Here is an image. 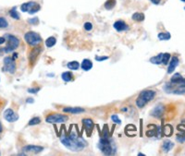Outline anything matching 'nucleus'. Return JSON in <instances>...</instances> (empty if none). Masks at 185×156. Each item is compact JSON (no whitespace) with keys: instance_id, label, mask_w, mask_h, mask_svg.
I'll list each match as a JSON object with an SVG mask.
<instances>
[{"instance_id":"nucleus-9","label":"nucleus","mask_w":185,"mask_h":156,"mask_svg":"<svg viewBox=\"0 0 185 156\" xmlns=\"http://www.w3.org/2000/svg\"><path fill=\"white\" fill-rule=\"evenodd\" d=\"M3 117L8 122H16L20 117L19 115L16 112H14V110L11 109V108H8V109L5 110L4 114H3Z\"/></svg>"},{"instance_id":"nucleus-4","label":"nucleus","mask_w":185,"mask_h":156,"mask_svg":"<svg viewBox=\"0 0 185 156\" xmlns=\"http://www.w3.org/2000/svg\"><path fill=\"white\" fill-rule=\"evenodd\" d=\"M24 40L31 47L40 45L42 43L41 35L39 33H35V32H28V33H26L25 35H24Z\"/></svg>"},{"instance_id":"nucleus-42","label":"nucleus","mask_w":185,"mask_h":156,"mask_svg":"<svg viewBox=\"0 0 185 156\" xmlns=\"http://www.w3.org/2000/svg\"><path fill=\"white\" fill-rule=\"evenodd\" d=\"M182 1H183V2H185V0H182Z\"/></svg>"},{"instance_id":"nucleus-25","label":"nucleus","mask_w":185,"mask_h":156,"mask_svg":"<svg viewBox=\"0 0 185 156\" xmlns=\"http://www.w3.org/2000/svg\"><path fill=\"white\" fill-rule=\"evenodd\" d=\"M182 76L180 74V73H175L171 78H170V82L171 83H178V82H180L182 79Z\"/></svg>"},{"instance_id":"nucleus-1","label":"nucleus","mask_w":185,"mask_h":156,"mask_svg":"<svg viewBox=\"0 0 185 156\" xmlns=\"http://www.w3.org/2000/svg\"><path fill=\"white\" fill-rule=\"evenodd\" d=\"M61 142L66 148L71 152H81L87 145V142L82 138L77 136L75 133L63 135L61 137Z\"/></svg>"},{"instance_id":"nucleus-37","label":"nucleus","mask_w":185,"mask_h":156,"mask_svg":"<svg viewBox=\"0 0 185 156\" xmlns=\"http://www.w3.org/2000/svg\"><path fill=\"white\" fill-rule=\"evenodd\" d=\"M107 58H108V57H102V58L95 57V60H97V61H103V60H105V59Z\"/></svg>"},{"instance_id":"nucleus-35","label":"nucleus","mask_w":185,"mask_h":156,"mask_svg":"<svg viewBox=\"0 0 185 156\" xmlns=\"http://www.w3.org/2000/svg\"><path fill=\"white\" fill-rule=\"evenodd\" d=\"M40 90V88L38 87V88H33V89H29L28 90V92L30 93H36L38 91Z\"/></svg>"},{"instance_id":"nucleus-33","label":"nucleus","mask_w":185,"mask_h":156,"mask_svg":"<svg viewBox=\"0 0 185 156\" xmlns=\"http://www.w3.org/2000/svg\"><path fill=\"white\" fill-rule=\"evenodd\" d=\"M111 119L113 120L114 123H117V124H121V119L118 117L117 115H113V116L111 117Z\"/></svg>"},{"instance_id":"nucleus-19","label":"nucleus","mask_w":185,"mask_h":156,"mask_svg":"<svg viewBox=\"0 0 185 156\" xmlns=\"http://www.w3.org/2000/svg\"><path fill=\"white\" fill-rule=\"evenodd\" d=\"M62 79L66 82H69V81H72L73 80V74L70 72V71H66L64 73H62L61 75Z\"/></svg>"},{"instance_id":"nucleus-17","label":"nucleus","mask_w":185,"mask_h":156,"mask_svg":"<svg viewBox=\"0 0 185 156\" xmlns=\"http://www.w3.org/2000/svg\"><path fill=\"white\" fill-rule=\"evenodd\" d=\"M81 67L84 71H88L93 68V62L90 59H83Z\"/></svg>"},{"instance_id":"nucleus-2","label":"nucleus","mask_w":185,"mask_h":156,"mask_svg":"<svg viewBox=\"0 0 185 156\" xmlns=\"http://www.w3.org/2000/svg\"><path fill=\"white\" fill-rule=\"evenodd\" d=\"M98 147L100 151L105 155H112L116 153V149L113 145V142L107 137H102L100 138Z\"/></svg>"},{"instance_id":"nucleus-31","label":"nucleus","mask_w":185,"mask_h":156,"mask_svg":"<svg viewBox=\"0 0 185 156\" xmlns=\"http://www.w3.org/2000/svg\"><path fill=\"white\" fill-rule=\"evenodd\" d=\"M172 127L171 126H169V125H167L166 127H165V128H164V132H165V134L167 135V137H169L171 134H172Z\"/></svg>"},{"instance_id":"nucleus-28","label":"nucleus","mask_w":185,"mask_h":156,"mask_svg":"<svg viewBox=\"0 0 185 156\" xmlns=\"http://www.w3.org/2000/svg\"><path fill=\"white\" fill-rule=\"evenodd\" d=\"M40 123H41V118L38 117H33V118L29 121L28 125H29V126H35V125H38V124H40Z\"/></svg>"},{"instance_id":"nucleus-15","label":"nucleus","mask_w":185,"mask_h":156,"mask_svg":"<svg viewBox=\"0 0 185 156\" xmlns=\"http://www.w3.org/2000/svg\"><path fill=\"white\" fill-rule=\"evenodd\" d=\"M35 4H36V2H33V1H30V2H27V3H23L21 6V10L22 12H29L33 8V6Z\"/></svg>"},{"instance_id":"nucleus-8","label":"nucleus","mask_w":185,"mask_h":156,"mask_svg":"<svg viewBox=\"0 0 185 156\" xmlns=\"http://www.w3.org/2000/svg\"><path fill=\"white\" fill-rule=\"evenodd\" d=\"M42 46L40 45H37V46H33L32 47V49L29 51L28 53V59H29V64H30V67L32 68L33 66H34L36 60L38 58L39 55L41 54L42 52Z\"/></svg>"},{"instance_id":"nucleus-24","label":"nucleus","mask_w":185,"mask_h":156,"mask_svg":"<svg viewBox=\"0 0 185 156\" xmlns=\"http://www.w3.org/2000/svg\"><path fill=\"white\" fill-rule=\"evenodd\" d=\"M115 5H116V0H106L105 3V8L107 10H111L113 9Z\"/></svg>"},{"instance_id":"nucleus-27","label":"nucleus","mask_w":185,"mask_h":156,"mask_svg":"<svg viewBox=\"0 0 185 156\" xmlns=\"http://www.w3.org/2000/svg\"><path fill=\"white\" fill-rule=\"evenodd\" d=\"M9 15L11 18L15 19V20H20V14L18 13V11L16 10V8H13L9 10Z\"/></svg>"},{"instance_id":"nucleus-10","label":"nucleus","mask_w":185,"mask_h":156,"mask_svg":"<svg viewBox=\"0 0 185 156\" xmlns=\"http://www.w3.org/2000/svg\"><path fill=\"white\" fill-rule=\"evenodd\" d=\"M43 151H44V147L37 145H26L22 148V152L28 153H33V154L40 153Z\"/></svg>"},{"instance_id":"nucleus-3","label":"nucleus","mask_w":185,"mask_h":156,"mask_svg":"<svg viewBox=\"0 0 185 156\" xmlns=\"http://www.w3.org/2000/svg\"><path fill=\"white\" fill-rule=\"evenodd\" d=\"M155 96H156V92L155 91H152V90L143 91V92L140 93L139 96L136 99V105L139 108H143L148 102L152 101L155 98Z\"/></svg>"},{"instance_id":"nucleus-36","label":"nucleus","mask_w":185,"mask_h":156,"mask_svg":"<svg viewBox=\"0 0 185 156\" xmlns=\"http://www.w3.org/2000/svg\"><path fill=\"white\" fill-rule=\"evenodd\" d=\"M6 41H7V39H6V37H5V36H0V45H1V44H3V43H6Z\"/></svg>"},{"instance_id":"nucleus-5","label":"nucleus","mask_w":185,"mask_h":156,"mask_svg":"<svg viewBox=\"0 0 185 156\" xmlns=\"http://www.w3.org/2000/svg\"><path fill=\"white\" fill-rule=\"evenodd\" d=\"M5 37H6L7 41H8V43H7L6 47H4L6 53L13 52L14 50H16L19 47L20 40L18 39L16 36H14L12 34H6Z\"/></svg>"},{"instance_id":"nucleus-34","label":"nucleus","mask_w":185,"mask_h":156,"mask_svg":"<svg viewBox=\"0 0 185 156\" xmlns=\"http://www.w3.org/2000/svg\"><path fill=\"white\" fill-rule=\"evenodd\" d=\"M28 22L31 23V24H33V25H37L39 23V20H38V18H33L32 20H28Z\"/></svg>"},{"instance_id":"nucleus-7","label":"nucleus","mask_w":185,"mask_h":156,"mask_svg":"<svg viewBox=\"0 0 185 156\" xmlns=\"http://www.w3.org/2000/svg\"><path fill=\"white\" fill-rule=\"evenodd\" d=\"M69 120V117L67 115H62L59 113L50 114L45 117V121L50 124H59V123H65Z\"/></svg>"},{"instance_id":"nucleus-20","label":"nucleus","mask_w":185,"mask_h":156,"mask_svg":"<svg viewBox=\"0 0 185 156\" xmlns=\"http://www.w3.org/2000/svg\"><path fill=\"white\" fill-rule=\"evenodd\" d=\"M67 67L70 70H78L79 68H80V64H79L78 61H71V62H69L68 63Z\"/></svg>"},{"instance_id":"nucleus-13","label":"nucleus","mask_w":185,"mask_h":156,"mask_svg":"<svg viewBox=\"0 0 185 156\" xmlns=\"http://www.w3.org/2000/svg\"><path fill=\"white\" fill-rule=\"evenodd\" d=\"M113 26L118 32H123V31H126L128 29V25L124 20H117L114 23Z\"/></svg>"},{"instance_id":"nucleus-11","label":"nucleus","mask_w":185,"mask_h":156,"mask_svg":"<svg viewBox=\"0 0 185 156\" xmlns=\"http://www.w3.org/2000/svg\"><path fill=\"white\" fill-rule=\"evenodd\" d=\"M63 112L64 113H68V114H73V115H77V114H82L83 112H85V110L81 107H64L63 108Z\"/></svg>"},{"instance_id":"nucleus-32","label":"nucleus","mask_w":185,"mask_h":156,"mask_svg":"<svg viewBox=\"0 0 185 156\" xmlns=\"http://www.w3.org/2000/svg\"><path fill=\"white\" fill-rule=\"evenodd\" d=\"M83 28L85 31H91L93 29V24L91 22H85L83 25Z\"/></svg>"},{"instance_id":"nucleus-16","label":"nucleus","mask_w":185,"mask_h":156,"mask_svg":"<svg viewBox=\"0 0 185 156\" xmlns=\"http://www.w3.org/2000/svg\"><path fill=\"white\" fill-rule=\"evenodd\" d=\"M82 124L86 128L88 131H92L94 129V121L91 118H84L82 119Z\"/></svg>"},{"instance_id":"nucleus-43","label":"nucleus","mask_w":185,"mask_h":156,"mask_svg":"<svg viewBox=\"0 0 185 156\" xmlns=\"http://www.w3.org/2000/svg\"><path fill=\"white\" fill-rule=\"evenodd\" d=\"M0 154H1V153H0Z\"/></svg>"},{"instance_id":"nucleus-18","label":"nucleus","mask_w":185,"mask_h":156,"mask_svg":"<svg viewBox=\"0 0 185 156\" xmlns=\"http://www.w3.org/2000/svg\"><path fill=\"white\" fill-rule=\"evenodd\" d=\"M173 147H174V143L171 142V141H169V140H166V141H164V142H163V145H162V149H163V151H164L165 153L169 152Z\"/></svg>"},{"instance_id":"nucleus-23","label":"nucleus","mask_w":185,"mask_h":156,"mask_svg":"<svg viewBox=\"0 0 185 156\" xmlns=\"http://www.w3.org/2000/svg\"><path fill=\"white\" fill-rule=\"evenodd\" d=\"M57 43V39L53 36L48 37L47 39L45 40V45L46 47H53L55 44Z\"/></svg>"},{"instance_id":"nucleus-38","label":"nucleus","mask_w":185,"mask_h":156,"mask_svg":"<svg viewBox=\"0 0 185 156\" xmlns=\"http://www.w3.org/2000/svg\"><path fill=\"white\" fill-rule=\"evenodd\" d=\"M153 4H155V5H159L160 4V2H161V0H150Z\"/></svg>"},{"instance_id":"nucleus-14","label":"nucleus","mask_w":185,"mask_h":156,"mask_svg":"<svg viewBox=\"0 0 185 156\" xmlns=\"http://www.w3.org/2000/svg\"><path fill=\"white\" fill-rule=\"evenodd\" d=\"M168 63H169V65H168V68H167V73L170 74V73H172L174 71V69L178 66V64H179V58L177 57H173L171 58V60H170V62H168Z\"/></svg>"},{"instance_id":"nucleus-26","label":"nucleus","mask_w":185,"mask_h":156,"mask_svg":"<svg viewBox=\"0 0 185 156\" xmlns=\"http://www.w3.org/2000/svg\"><path fill=\"white\" fill-rule=\"evenodd\" d=\"M157 37H158V39L161 40V41H167V40L170 39L171 35H170L169 33L167 32V33H158Z\"/></svg>"},{"instance_id":"nucleus-21","label":"nucleus","mask_w":185,"mask_h":156,"mask_svg":"<svg viewBox=\"0 0 185 156\" xmlns=\"http://www.w3.org/2000/svg\"><path fill=\"white\" fill-rule=\"evenodd\" d=\"M162 57H163V54H159L156 57H153L150 58V62L155 65H160L162 63Z\"/></svg>"},{"instance_id":"nucleus-6","label":"nucleus","mask_w":185,"mask_h":156,"mask_svg":"<svg viewBox=\"0 0 185 156\" xmlns=\"http://www.w3.org/2000/svg\"><path fill=\"white\" fill-rule=\"evenodd\" d=\"M17 69V65L13 58L6 57L4 58V66L2 68L3 72H8L9 74H14Z\"/></svg>"},{"instance_id":"nucleus-40","label":"nucleus","mask_w":185,"mask_h":156,"mask_svg":"<svg viewBox=\"0 0 185 156\" xmlns=\"http://www.w3.org/2000/svg\"><path fill=\"white\" fill-rule=\"evenodd\" d=\"M4 53H6V52H5V49H4V48H1V47H0V56L4 55Z\"/></svg>"},{"instance_id":"nucleus-39","label":"nucleus","mask_w":185,"mask_h":156,"mask_svg":"<svg viewBox=\"0 0 185 156\" xmlns=\"http://www.w3.org/2000/svg\"><path fill=\"white\" fill-rule=\"evenodd\" d=\"M3 131H4V127H3V125H2V123L0 122V137L2 135V133H3Z\"/></svg>"},{"instance_id":"nucleus-41","label":"nucleus","mask_w":185,"mask_h":156,"mask_svg":"<svg viewBox=\"0 0 185 156\" xmlns=\"http://www.w3.org/2000/svg\"><path fill=\"white\" fill-rule=\"evenodd\" d=\"M29 99H30V100L27 101L28 103H33V100H32V98H29Z\"/></svg>"},{"instance_id":"nucleus-22","label":"nucleus","mask_w":185,"mask_h":156,"mask_svg":"<svg viewBox=\"0 0 185 156\" xmlns=\"http://www.w3.org/2000/svg\"><path fill=\"white\" fill-rule=\"evenodd\" d=\"M131 19L134 20V21L141 22V21H143L144 20V13H141V12H135L131 16Z\"/></svg>"},{"instance_id":"nucleus-30","label":"nucleus","mask_w":185,"mask_h":156,"mask_svg":"<svg viewBox=\"0 0 185 156\" xmlns=\"http://www.w3.org/2000/svg\"><path fill=\"white\" fill-rule=\"evenodd\" d=\"M169 59H170V54H168V53L163 54V57H162V64H163V65L168 64Z\"/></svg>"},{"instance_id":"nucleus-12","label":"nucleus","mask_w":185,"mask_h":156,"mask_svg":"<svg viewBox=\"0 0 185 156\" xmlns=\"http://www.w3.org/2000/svg\"><path fill=\"white\" fill-rule=\"evenodd\" d=\"M164 112H165V107L162 105V104H160V105L156 106V107L152 110L151 115H152L153 117L159 118V117H161L163 115H164Z\"/></svg>"},{"instance_id":"nucleus-29","label":"nucleus","mask_w":185,"mask_h":156,"mask_svg":"<svg viewBox=\"0 0 185 156\" xmlns=\"http://www.w3.org/2000/svg\"><path fill=\"white\" fill-rule=\"evenodd\" d=\"M8 27V22L4 17H0V29H6Z\"/></svg>"}]
</instances>
